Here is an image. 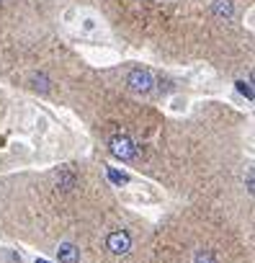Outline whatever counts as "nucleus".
<instances>
[{"label": "nucleus", "instance_id": "7ed1b4c3", "mask_svg": "<svg viewBox=\"0 0 255 263\" xmlns=\"http://www.w3.org/2000/svg\"><path fill=\"white\" fill-rule=\"evenodd\" d=\"M126 83L132 85V90H137V93H147V90H152V73L149 70H132L129 77H126Z\"/></svg>", "mask_w": 255, "mask_h": 263}, {"label": "nucleus", "instance_id": "f8f14e48", "mask_svg": "<svg viewBox=\"0 0 255 263\" xmlns=\"http://www.w3.org/2000/svg\"><path fill=\"white\" fill-rule=\"evenodd\" d=\"M36 263H49V261H44V258H36Z\"/></svg>", "mask_w": 255, "mask_h": 263}, {"label": "nucleus", "instance_id": "1a4fd4ad", "mask_svg": "<svg viewBox=\"0 0 255 263\" xmlns=\"http://www.w3.org/2000/svg\"><path fill=\"white\" fill-rule=\"evenodd\" d=\"M31 83H34V88H36V90H41V93H46V90H49V80H46V75H44V73L34 75Z\"/></svg>", "mask_w": 255, "mask_h": 263}, {"label": "nucleus", "instance_id": "39448f33", "mask_svg": "<svg viewBox=\"0 0 255 263\" xmlns=\"http://www.w3.org/2000/svg\"><path fill=\"white\" fill-rule=\"evenodd\" d=\"M212 10H214L217 18L229 21L232 16H235V3H232V0H214V3H212Z\"/></svg>", "mask_w": 255, "mask_h": 263}, {"label": "nucleus", "instance_id": "0eeeda50", "mask_svg": "<svg viewBox=\"0 0 255 263\" xmlns=\"http://www.w3.org/2000/svg\"><path fill=\"white\" fill-rule=\"evenodd\" d=\"M73 186H75V176L67 173V170H62L60 181H57V188H62V193H67V191H73Z\"/></svg>", "mask_w": 255, "mask_h": 263}, {"label": "nucleus", "instance_id": "f03ea898", "mask_svg": "<svg viewBox=\"0 0 255 263\" xmlns=\"http://www.w3.org/2000/svg\"><path fill=\"white\" fill-rule=\"evenodd\" d=\"M106 245H109L111 253L124 256V253H129V248H132V237H129V232H126V230H116V232L109 235Z\"/></svg>", "mask_w": 255, "mask_h": 263}, {"label": "nucleus", "instance_id": "6e6552de", "mask_svg": "<svg viewBox=\"0 0 255 263\" xmlns=\"http://www.w3.org/2000/svg\"><path fill=\"white\" fill-rule=\"evenodd\" d=\"M235 85H237V90H240V93L245 96L248 101H255V93H253V88H250V85H253L250 80H237Z\"/></svg>", "mask_w": 255, "mask_h": 263}, {"label": "nucleus", "instance_id": "9d476101", "mask_svg": "<svg viewBox=\"0 0 255 263\" xmlns=\"http://www.w3.org/2000/svg\"><path fill=\"white\" fill-rule=\"evenodd\" d=\"M196 263H214V256L209 253V250H201V253L196 256Z\"/></svg>", "mask_w": 255, "mask_h": 263}, {"label": "nucleus", "instance_id": "9b49d317", "mask_svg": "<svg viewBox=\"0 0 255 263\" xmlns=\"http://www.w3.org/2000/svg\"><path fill=\"white\" fill-rule=\"evenodd\" d=\"M245 186H248V193H253V170H248V178H245Z\"/></svg>", "mask_w": 255, "mask_h": 263}, {"label": "nucleus", "instance_id": "f257e3e1", "mask_svg": "<svg viewBox=\"0 0 255 263\" xmlns=\"http://www.w3.org/2000/svg\"><path fill=\"white\" fill-rule=\"evenodd\" d=\"M111 152L119 160H124V163H129V160L137 157V145L126 134H119V137H113V140H111Z\"/></svg>", "mask_w": 255, "mask_h": 263}, {"label": "nucleus", "instance_id": "20e7f679", "mask_svg": "<svg viewBox=\"0 0 255 263\" xmlns=\"http://www.w3.org/2000/svg\"><path fill=\"white\" fill-rule=\"evenodd\" d=\"M57 258H60V263H80V250L73 243H62L57 248Z\"/></svg>", "mask_w": 255, "mask_h": 263}, {"label": "nucleus", "instance_id": "423d86ee", "mask_svg": "<svg viewBox=\"0 0 255 263\" xmlns=\"http://www.w3.org/2000/svg\"><path fill=\"white\" fill-rule=\"evenodd\" d=\"M106 176L111 178L113 186H126V184H129V176H126V173H119V170L111 168V165H106Z\"/></svg>", "mask_w": 255, "mask_h": 263}]
</instances>
